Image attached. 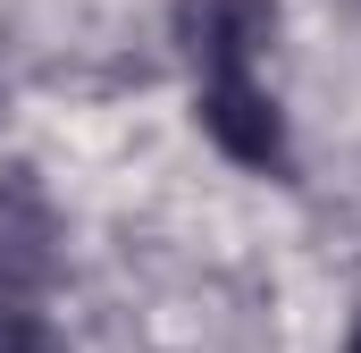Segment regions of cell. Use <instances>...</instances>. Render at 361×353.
<instances>
[{
	"mask_svg": "<svg viewBox=\"0 0 361 353\" xmlns=\"http://www.w3.org/2000/svg\"><path fill=\"white\" fill-rule=\"evenodd\" d=\"M345 353H361V328H353V337H345Z\"/></svg>",
	"mask_w": 361,
	"mask_h": 353,
	"instance_id": "obj_4",
	"label": "cell"
},
{
	"mask_svg": "<svg viewBox=\"0 0 361 353\" xmlns=\"http://www.w3.org/2000/svg\"><path fill=\"white\" fill-rule=\"evenodd\" d=\"M193 118L202 135L235 160V169L286 176L294 169V135H286V109H277L269 68H219V76H193Z\"/></svg>",
	"mask_w": 361,
	"mask_h": 353,
	"instance_id": "obj_1",
	"label": "cell"
},
{
	"mask_svg": "<svg viewBox=\"0 0 361 353\" xmlns=\"http://www.w3.org/2000/svg\"><path fill=\"white\" fill-rule=\"evenodd\" d=\"M0 353H68V345L42 320V303H0Z\"/></svg>",
	"mask_w": 361,
	"mask_h": 353,
	"instance_id": "obj_3",
	"label": "cell"
},
{
	"mask_svg": "<svg viewBox=\"0 0 361 353\" xmlns=\"http://www.w3.org/2000/svg\"><path fill=\"white\" fill-rule=\"evenodd\" d=\"M177 42L193 76L261 68L277 42V0H177Z\"/></svg>",
	"mask_w": 361,
	"mask_h": 353,
	"instance_id": "obj_2",
	"label": "cell"
}]
</instances>
